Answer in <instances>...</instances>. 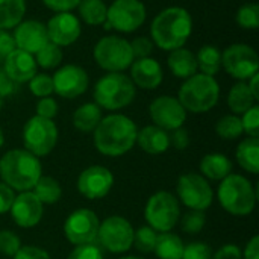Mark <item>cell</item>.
I'll return each mask as SVG.
<instances>
[{
    "label": "cell",
    "instance_id": "54",
    "mask_svg": "<svg viewBox=\"0 0 259 259\" xmlns=\"http://www.w3.org/2000/svg\"><path fill=\"white\" fill-rule=\"evenodd\" d=\"M249 85V90H250V93L253 94V97L258 100L259 99V74H253L252 77H250V82L247 83Z\"/></svg>",
    "mask_w": 259,
    "mask_h": 259
},
{
    "label": "cell",
    "instance_id": "13",
    "mask_svg": "<svg viewBox=\"0 0 259 259\" xmlns=\"http://www.w3.org/2000/svg\"><path fill=\"white\" fill-rule=\"evenodd\" d=\"M225 70L235 79H250L258 73L259 59L256 52L247 44H232L222 55Z\"/></svg>",
    "mask_w": 259,
    "mask_h": 259
},
{
    "label": "cell",
    "instance_id": "55",
    "mask_svg": "<svg viewBox=\"0 0 259 259\" xmlns=\"http://www.w3.org/2000/svg\"><path fill=\"white\" fill-rule=\"evenodd\" d=\"M3 141H5V137H3V132H2V129H0V147L3 146Z\"/></svg>",
    "mask_w": 259,
    "mask_h": 259
},
{
    "label": "cell",
    "instance_id": "38",
    "mask_svg": "<svg viewBox=\"0 0 259 259\" xmlns=\"http://www.w3.org/2000/svg\"><path fill=\"white\" fill-rule=\"evenodd\" d=\"M237 21L244 29H256L259 26V6L256 3L243 5L238 9Z\"/></svg>",
    "mask_w": 259,
    "mask_h": 259
},
{
    "label": "cell",
    "instance_id": "16",
    "mask_svg": "<svg viewBox=\"0 0 259 259\" xmlns=\"http://www.w3.org/2000/svg\"><path fill=\"white\" fill-rule=\"evenodd\" d=\"M114 185V175L111 170L102 165H91L85 168L77 178V190L79 193L90 199L99 200L109 194Z\"/></svg>",
    "mask_w": 259,
    "mask_h": 259
},
{
    "label": "cell",
    "instance_id": "35",
    "mask_svg": "<svg viewBox=\"0 0 259 259\" xmlns=\"http://www.w3.org/2000/svg\"><path fill=\"white\" fill-rule=\"evenodd\" d=\"M61 61H62L61 47L50 41L36 53V59H35L36 65H39L42 68H55L61 64Z\"/></svg>",
    "mask_w": 259,
    "mask_h": 259
},
{
    "label": "cell",
    "instance_id": "25",
    "mask_svg": "<svg viewBox=\"0 0 259 259\" xmlns=\"http://www.w3.org/2000/svg\"><path fill=\"white\" fill-rule=\"evenodd\" d=\"M168 67L171 73L181 79H188L197 71V61L196 55L187 49H175L168 56Z\"/></svg>",
    "mask_w": 259,
    "mask_h": 259
},
{
    "label": "cell",
    "instance_id": "1",
    "mask_svg": "<svg viewBox=\"0 0 259 259\" xmlns=\"http://www.w3.org/2000/svg\"><path fill=\"white\" fill-rule=\"evenodd\" d=\"M137 134V124L129 117L112 114L102 118L94 129V146L105 156H123L135 146Z\"/></svg>",
    "mask_w": 259,
    "mask_h": 259
},
{
    "label": "cell",
    "instance_id": "37",
    "mask_svg": "<svg viewBox=\"0 0 259 259\" xmlns=\"http://www.w3.org/2000/svg\"><path fill=\"white\" fill-rule=\"evenodd\" d=\"M206 223V215L205 211H188L187 214L182 215L181 219V228L187 234H199L205 228Z\"/></svg>",
    "mask_w": 259,
    "mask_h": 259
},
{
    "label": "cell",
    "instance_id": "3",
    "mask_svg": "<svg viewBox=\"0 0 259 259\" xmlns=\"http://www.w3.org/2000/svg\"><path fill=\"white\" fill-rule=\"evenodd\" d=\"M193 30V20L187 9L171 6L159 12L152 23V38L162 50L182 47Z\"/></svg>",
    "mask_w": 259,
    "mask_h": 259
},
{
    "label": "cell",
    "instance_id": "47",
    "mask_svg": "<svg viewBox=\"0 0 259 259\" xmlns=\"http://www.w3.org/2000/svg\"><path fill=\"white\" fill-rule=\"evenodd\" d=\"M170 137V146H173L178 150H184L190 146V134L184 127H178L173 131Z\"/></svg>",
    "mask_w": 259,
    "mask_h": 259
},
{
    "label": "cell",
    "instance_id": "43",
    "mask_svg": "<svg viewBox=\"0 0 259 259\" xmlns=\"http://www.w3.org/2000/svg\"><path fill=\"white\" fill-rule=\"evenodd\" d=\"M68 259H103V253L96 243H91L76 246L68 255Z\"/></svg>",
    "mask_w": 259,
    "mask_h": 259
},
{
    "label": "cell",
    "instance_id": "27",
    "mask_svg": "<svg viewBox=\"0 0 259 259\" xmlns=\"http://www.w3.org/2000/svg\"><path fill=\"white\" fill-rule=\"evenodd\" d=\"M102 120V109L97 103H83L73 114V124L80 132H94Z\"/></svg>",
    "mask_w": 259,
    "mask_h": 259
},
{
    "label": "cell",
    "instance_id": "46",
    "mask_svg": "<svg viewBox=\"0 0 259 259\" xmlns=\"http://www.w3.org/2000/svg\"><path fill=\"white\" fill-rule=\"evenodd\" d=\"M14 259H52L50 255L36 246H21L18 252L12 256Z\"/></svg>",
    "mask_w": 259,
    "mask_h": 259
},
{
    "label": "cell",
    "instance_id": "12",
    "mask_svg": "<svg viewBox=\"0 0 259 259\" xmlns=\"http://www.w3.org/2000/svg\"><path fill=\"white\" fill-rule=\"evenodd\" d=\"M99 226V217L91 209L79 208L67 217L64 223V235L74 246L91 244L97 240Z\"/></svg>",
    "mask_w": 259,
    "mask_h": 259
},
{
    "label": "cell",
    "instance_id": "17",
    "mask_svg": "<svg viewBox=\"0 0 259 259\" xmlns=\"http://www.w3.org/2000/svg\"><path fill=\"white\" fill-rule=\"evenodd\" d=\"M52 79L53 91L64 99H76L88 88V74L79 65L68 64L59 68Z\"/></svg>",
    "mask_w": 259,
    "mask_h": 259
},
{
    "label": "cell",
    "instance_id": "51",
    "mask_svg": "<svg viewBox=\"0 0 259 259\" xmlns=\"http://www.w3.org/2000/svg\"><path fill=\"white\" fill-rule=\"evenodd\" d=\"M47 8L56 11V12H68L80 3V0H42Z\"/></svg>",
    "mask_w": 259,
    "mask_h": 259
},
{
    "label": "cell",
    "instance_id": "57",
    "mask_svg": "<svg viewBox=\"0 0 259 259\" xmlns=\"http://www.w3.org/2000/svg\"><path fill=\"white\" fill-rule=\"evenodd\" d=\"M2 105H3V102H2V97H0V109H2Z\"/></svg>",
    "mask_w": 259,
    "mask_h": 259
},
{
    "label": "cell",
    "instance_id": "29",
    "mask_svg": "<svg viewBox=\"0 0 259 259\" xmlns=\"http://www.w3.org/2000/svg\"><path fill=\"white\" fill-rule=\"evenodd\" d=\"M256 99L249 90V85L246 82H238L235 83L228 96V105L234 114H244L255 105Z\"/></svg>",
    "mask_w": 259,
    "mask_h": 259
},
{
    "label": "cell",
    "instance_id": "26",
    "mask_svg": "<svg viewBox=\"0 0 259 259\" xmlns=\"http://www.w3.org/2000/svg\"><path fill=\"white\" fill-rule=\"evenodd\" d=\"M184 247L185 244L181 237L171 232H161L156 237L153 252L159 259H182Z\"/></svg>",
    "mask_w": 259,
    "mask_h": 259
},
{
    "label": "cell",
    "instance_id": "36",
    "mask_svg": "<svg viewBox=\"0 0 259 259\" xmlns=\"http://www.w3.org/2000/svg\"><path fill=\"white\" fill-rule=\"evenodd\" d=\"M156 237H158L156 231H153L150 226H143V228H140V229H137L134 232L132 246L141 253H150L155 249Z\"/></svg>",
    "mask_w": 259,
    "mask_h": 259
},
{
    "label": "cell",
    "instance_id": "19",
    "mask_svg": "<svg viewBox=\"0 0 259 259\" xmlns=\"http://www.w3.org/2000/svg\"><path fill=\"white\" fill-rule=\"evenodd\" d=\"M46 29L49 41L59 47L73 44L80 35V23L77 17L70 12H58L53 15Z\"/></svg>",
    "mask_w": 259,
    "mask_h": 259
},
{
    "label": "cell",
    "instance_id": "44",
    "mask_svg": "<svg viewBox=\"0 0 259 259\" xmlns=\"http://www.w3.org/2000/svg\"><path fill=\"white\" fill-rule=\"evenodd\" d=\"M58 114V103L55 99L52 97H42L39 99V102L36 103V115L42 117V118H55Z\"/></svg>",
    "mask_w": 259,
    "mask_h": 259
},
{
    "label": "cell",
    "instance_id": "49",
    "mask_svg": "<svg viewBox=\"0 0 259 259\" xmlns=\"http://www.w3.org/2000/svg\"><path fill=\"white\" fill-rule=\"evenodd\" d=\"M15 49H17V46H15L14 36L11 33L5 32L3 29H0V62H5L8 55Z\"/></svg>",
    "mask_w": 259,
    "mask_h": 259
},
{
    "label": "cell",
    "instance_id": "5",
    "mask_svg": "<svg viewBox=\"0 0 259 259\" xmlns=\"http://www.w3.org/2000/svg\"><path fill=\"white\" fill-rule=\"evenodd\" d=\"M220 96V87L212 76L208 74H193L185 80L179 90V102L185 111L202 114L212 109Z\"/></svg>",
    "mask_w": 259,
    "mask_h": 259
},
{
    "label": "cell",
    "instance_id": "2",
    "mask_svg": "<svg viewBox=\"0 0 259 259\" xmlns=\"http://www.w3.org/2000/svg\"><path fill=\"white\" fill-rule=\"evenodd\" d=\"M42 175L39 159L26 149L8 150L0 158V178L14 191H32Z\"/></svg>",
    "mask_w": 259,
    "mask_h": 259
},
{
    "label": "cell",
    "instance_id": "50",
    "mask_svg": "<svg viewBox=\"0 0 259 259\" xmlns=\"http://www.w3.org/2000/svg\"><path fill=\"white\" fill-rule=\"evenodd\" d=\"M243 253L237 244H225L222 246L215 253L212 259H241Z\"/></svg>",
    "mask_w": 259,
    "mask_h": 259
},
{
    "label": "cell",
    "instance_id": "52",
    "mask_svg": "<svg viewBox=\"0 0 259 259\" xmlns=\"http://www.w3.org/2000/svg\"><path fill=\"white\" fill-rule=\"evenodd\" d=\"M15 88V82L5 73V70H0V97H6L11 96L14 93Z\"/></svg>",
    "mask_w": 259,
    "mask_h": 259
},
{
    "label": "cell",
    "instance_id": "30",
    "mask_svg": "<svg viewBox=\"0 0 259 259\" xmlns=\"http://www.w3.org/2000/svg\"><path fill=\"white\" fill-rule=\"evenodd\" d=\"M32 193L39 199L42 205H53L59 202V199L62 197L61 184L56 179L50 176H42V175L36 181L35 187L32 188Z\"/></svg>",
    "mask_w": 259,
    "mask_h": 259
},
{
    "label": "cell",
    "instance_id": "32",
    "mask_svg": "<svg viewBox=\"0 0 259 259\" xmlns=\"http://www.w3.org/2000/svg\"><path fill=\"white\" fill-rule=\"evenodd\" d=\"M196 61H197V68H200L203 74L214 77V74H217L222 67V52L215 46L206 44L199 50Z\"/></svg>",
    "mask_w": 259,
    "mask_h": 259
},
{
    "label": "cell",
    "instance_id": "20",
    "mask_svg": "<svg viewBox=\"0 0 259 259\" xmlns=\"http://www.w3.org/2000/svg\"><path fill=\"white\" fill-rule=\"evenodd\" d=\"M14 41H15L17 49L24 50L30 55L38 53L49 42L47 29L42 23L36 20L20 21L15 26Z\"/></svg>",
    "mask_w": 259,
    "mask_h": 259
},
{
    "label": "cell",
    "instance_id": "23",
    "mask_svg": "<svg viewBox=\"0 0 259 259\" xmlns=\"http://www.w3.org/2000/svg\"><path fill=\"white\" fill-rule=\"evenodd\" d=\"M137 143L149 155H162L170 147V137L158 126H146L137 134Z\"/></svg>",
    "mask_w": 259,
    "mask_h": 259
},
{
    "label": "cell",
    "instance_id": "18",
    "mask_svg": "<svg viewBox=\"0 0 259 259\" xmlns=\"http://www.w3.org/2000/svg\"><path fill=\"white\" fill-rule=\"evenodd\" d=\"M9 212L17 226L23 229H30L41 222L44 208L39 199L32 191H24L15 196Z\"/></svg>",
    "mask_w": 259,
    "mask_h": 259
},
{
    "label": "cell",
    "instance_id": "40",
    "mask_svg": "<svg viewBox=\"0 0 259 259\" xmlns=\"http://www.w3.org/2000/svg\"><path fill=\"white\" fill-rule=\"evenodd\" d=\"M21 247V241L15 232L3 229L0 231V253L6 256H14Z\"/></svg>",
    "mask_w": 259,
    "mask_h": 259
},
{
    "label": "cell",
    "instance_id": "14",
    "mask_svg": "<svg viewBox=\"0 0 259 259\" xmlns=\"http://www.w3.org/2000/svg\"><path fill=\"white\" fill-rule=\"evenodd\" d=\"M109 27L120 32H134L146 20V6L140 0H115L106 12Z\"/></svg>",
    "mask_w": 259,
    "mask_h": 259
},
{
    "label": "cell",
    "instance_id": "42",
    "mask_svg": "<svg viewBox=\"0 0 259 259\" xmlns=\"http://www.w3.org/2000/svg\"><path fill=\"white\" fill-rule=\"evenodd\" d=\"M212 258V250L206 243L194 241L190 243L184 247V255L182 259H211Z\"/></svg>",
    "mask_w": 259,
    "mask_h": 259
},
{
    "label": "cell",
    "instance_id": "22",
    "mask_svg": "<svg viewBox=\"0 0 259 259\" xmlns=\"http://www.w3.org/2000/svg\"><path fill=\"white\" fill-rule=\"evenodd\" d=\"M5 73L14 82H27L36 74V62L30 53L15 49L5 59Z\"/></svg>",
    "mask_w": 259,
    "mask_h": 259
},
{
    "label": "cell",
    "instance_id": "24",
    "mask_svg": "<svg viewBox=\"0 0 259 259\" xmlns=\"http://www.w3.org/2000/svg\"><path fill=\"white\" fill-rule=\"evenodd\" d=\"M232 162L222 153H208L200 161V173L205 179L223 181L232 173Z\"/></svg>",
    "mask_w": 259,
    "mask_h": 259
},
{
    "label": "cell",
    "instance_id": "53",
    "mask_svg": "<svg viewBox=\"0 0 259 259\" xmlns=\"http://www.w3.org/2000/svg\"><path fill=\"white\" fill-rule=\"evenodd\" d=\"M244 259H259V237L255 235L244 249Z\"/></svg>",
    "mask_w": 259,
    "mask_h": 259
},
{
    "label": "cell",
    "instance_id": "28",
    "mask_svg": "<svg viewBox=\"0 0 259 259\" xmlns=\"http://www.w3.org/2000/svg\"><path fill=\"white\" fill-rule=\"evenodd\" d=\"M237 161L240 167L252 175L259 173V140L247 138L237 147Z\"/></svg>",
    "mask_w": 259,
    "mask_h": 259
},
{
    "label": "cell",
    "instance_id": "21",
    "mask_svg": "<svg viewBox=\"0 0 259 259\" xmlns=\"http://www.w3.org/2000/svg\"><path fill=\"white\" fill-rule=\"evenodd\" d=\"M131 65H132L131 80L134 82V85H138L140 88H144V90H155L162 82V77H164L162 68L156 59L140 58Z\"/></svg>",
    "mask_w": 259,
    "mask_h": 259
},
{
    "label": "cell",
    "instance_id": "15",
    "mask_svg": "<svg viewBox=\"0 0 259 259\" xmlns=\"http://www.w3.org/2000/svg\"><path fill=\"white\" fill-rule=\"evenodd\" d=\"M150 118L155 126L164 131H175L182 127L187 120V111L181 105V102L171 96L156 97L149 106Z\"/></svg>",
    "mask_w": 259,
    "mask_h": 259
},
{
    "label": "cell",
    "instance_id": "6",
    "mask_svg": "<svg viewBox=\"0 0 259 259\" xmlns=\"http://www.w3.org/2000/svg\"><path fill=\"white\" fill-rule=\"evenodd\" d=\"M135 97L134 82L123 73H109L94 87V100L100 108L117 111L132 103Z\"/></svg>",
    "mask_w": 259,
    "mask_h": 259
},
{
    "label": "cell",
    "instance_id": "7",
    "mask_svg": "<svg viewBox=\"0 0 259 259\" xmlns=\"http://www.w3.org/2000/svg\"><path fill=\"white\" fill-rule=\"evenodd\" d=\"M144 219L156 232H170L181 219V206L178 199L168 191H158L146 203Z\"/></svg>",
    "mask_w": 259,
    "mask_h": 259
},
{
    "label": "cell",
    "instance_id": "9",
    "mask_svg": "<svg viewBox=\"0 0 259 259\" xmlns=\"http://www.w3.org/2000/svg\"><path fill=\"white\" fill-rule=\"evenodd\" d=\"M23 143L24 149L36 158L47 156L58 143V127L53 120L35 115L23 127Z\"/></svg>",
    "mask_w": 259,
    "mask_h": 259
},
{
    "label": "cell",
    "instance_id": "11",
    "mask_svg": "<svg viewBox=\"0 0 259 259\" xmlns=\"http://www.w3.org/2000/svg\"><path fill=\"white\" fill-rule=\"evenodd\" d=\"M134 232L135 229L129 220L120 215H111L100 223L97 240L108 252L124 253L132 247Z\"/></svg>",
    "mask_w": 259,
    "mask_h": 259
},
{
    "label": "cell",
    "instance_id": "48",
    "mask_svg": "<svg viewBox=\"0 0 259 259\" xmlns=\"http://www.w3.org/2000/svg\"><path fill=\"white\" fill-rule=\"evenodd\" d=\"M15 199V193L12 188H9L6 184L0 182V215L9 212L12 202Z\"/></svg>",
    "mask_w": 259,
    "mask_h": 259
},
{
    "label": "cell",
    "instance_id": "45",
    "mask_svg": "<svg viewBox=\"0 0 259 259\" xmlns=\"http://www.w3.org/2000/svg\"><path fill=\"white\" fill-rule=\"evenodd\" d=\"M131 49H132L134 58H137V59L149 58V55L153 50V42L146 36H138L131 42Z\"/></svg>",
    "mask_w": 259,
    "mask_h": 259
},
{
    "label": "cell",
    "instance_id": "33",
    "mask_svg": "<svg viewBox=\"0 0 259 259\" xmlns=\"http://www.w3.org/2000/svg\"><path fill=\"white\" fill-rule=\"evenodd\" d=\"M79 14L82 20L90 26H99L106 21L108 8L102 0H80Z\"/></svg>",
    "mask_w": 259,
    "mask_h": 259
},
{
    "label": "cell",
    "instance_id": "56",
    "mask_svg": "<svg viewBox=\"0 0 259 259\" xmlns=\"http://www.w3.org/2000/svg\"><path fill=\"white\" fill-rule=\"evenodd\" d=\"M120 259H143V258H138V256H123V258Z\"/></svg>",
    "mask_w": 259,
    "mask_h": 259
},
{
    "label": "cell",
    "instance_id": "4",
    "mask_svg": "<svg viewBox=\"0 0 259 259\" xmlns=\"http://www.w3.org/2000/svg\"><path fill=\"white\" fill-rule=\"evenodd\" d=\"M217 199L226 212L235 217H244L255 209L256 191L247 178L231 173L220 182Z\"/></svg>",
    "mask_w": 259,
    "mask_h": 259
},
{
    "label": "cell",
    "instance_id": "39",
    "mask_svg": "<svg viewBox=\"0 0 259 259\" xmlns=\"http://www.w3.org/2000/svg\"><path fill=\"white\" fill-rule=\"evenodd\" d=\"M29 88L32 94L39 99L49 97L53 93V79L47 74H35L29 80Z\"/></svg>",
    "mask_w": 259,
    "mask_h": 259
},
{
    "label": "cell",
    "instance_id": "8",
    "mask_svg": "<svg viewBox=\"0 0 259 259\" xmlns=\"http://www.w3.org/2000/svg\"><path fill=\"white\" fill-rule=\"evenodd\" d=\"M94 59L106 71H123L134 62L131 42L115 35L103 36L94 47Z\"/></svg>",
    "mask_w": 259,
    "mask_h": 259
},
{
    "label": "cell",
    "instance_id": "31",
    "mask_svg": "<svg viewBox=\"0 0 259 259\" xmlns=\"http://www.w3.org/2000/svg\"><path fill=\"white\" fill-rule=\"evenodd\" d=\"M24 0H0V29L15 27L24 15Z\"/></svg>",
    "mask_w": 259,
    "mask_h": 259
},
{
    "label": "cell",
    "instance_id": "41",
    "mask_svg": "<svg viewBox=\"0 0 259 259\" xmlns=\"http://www.w3.org/2000/svg\"><path fill=\"white\" fill-rule=\"evenodd\" d=\"M243 124V132H246L250 138H258L259 137V106L253 105L249 111L243 114L241 118Z\"/></svg>",
    "mask_w": 259,
    "mask_h": 259
},
{
    "label": "cell",
    "instance_id": "34",
    "mask_svg": "<svg viewBox=\"0 0 259 259\" xmlns=\"http://www.w3.org/2000/svg\"><path fill=\"white\" fill-rule=\"evenodd\" d=\"M215 132L220 138L223 140H237L240 138L244 132H243V124H241V118L234 115H225L222 117L217 124H215Z\"/></svg>",
    "mask_w": 259,
    "mask_h": 259
},
{
    "label": "cell",
    "instance_id": "10",
    "mask_svg": "<svg viewBox=\"0 0 259 259\" xmlns=\"http://www.w3.org/2000/svg\"><path fill=\"white\" fill-rule=\"evenodd\" d=\"M176 193L182 205L194 211H206L214 200L209 182L197 173H185L178 179Z\"/></svg>",
    "mask_w": 259,
    "mask_h": 259
}]
</instances>
